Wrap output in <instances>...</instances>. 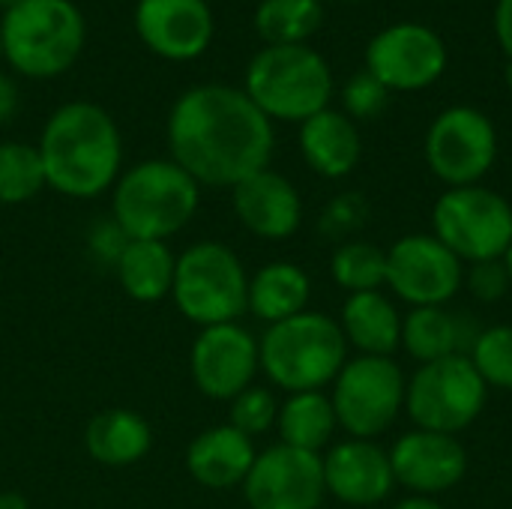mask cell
<instances>
[{
  "instance_id": "f35d334b",
  "label": "cell",
  "mask_w": 512,
  "mask_h": 509,
  "mask_svg": "<svg viewBox=\"0 0 512 509\" xmlns=\"http://www.w3.org/2000/svg\"><path fill=\"white\" fill-rule=\"evenodd\" d=\"M393 509H444L435 498H420V495H414V498H405V501H399Z\"/></svg>"
},
{
  "instance_id": "b9f144b4",
  "label": "cell",
  "mask_w": 512,
  "mask_h": 509,
  "mask_svg": "<svg viewBox=\"0 0 512 509\" xmlns=\"http://www.w3.org/2000/svg\"><path fill=\"white\" fill-rule=\"evenodd\" d=\"M504 81H507V87L512 90V63L507 60V66H504Z\"/></svg>"
},
{
  "instance_id": "f1b7e54d",
  "label": "cell",
  "mask_w": 512,
  "mask_h": 509,
  "mask_svg": "<svg viewBox=\"0 0 512 509\" xmlns=\"http://www.w3.org/2000/svg\"><path fill=\"white\" fill-rule=\"evenodd\" d=\"M330 273L348 294L381 291L387 285V252L363 240H348L333 252Z\"/></svg>"
},
{
  "instance_id": "7402d4cb",
  "label": "cell",
  "mask_w": 512,
  "mask_h": 509,
  "mask_svg": "<svg viewBox=\"0 0 512 509\" xmlns=\"http://www.w3.org/2000/svg\"><path fill=\"white\" fill-rule=\"evenodd\" d=\"M480 330L447 306L411 309L402 318V348L423 366L453 354H471Z\"/></svg>"
},
{
  "instance_id": "3957f363",
  "label": "cell",
  "mask_w": 512,
  "mask_h": 509,
  "mask_svg": "<svg viewBox=\"0 0 512 509\" xmlns=\"http://www.w3.org/2000/svg\"><path fill=\"white\" fill-rule=\"evenodd\" d=\"M201 186L174 159H147L123 171L111 189V219L129 240H168L183 231Z\"/></svg>"
},
{
  "instance_id": "60d3db41",
  "label": "cell",
  "mask_w": 512,
  "mask_h": 509,
  "mask_svg": "<svg viewBox=\"0 0 512 509\" xmlns=\"http://www.w3.org/2000/svg\"><path fill=\"white\" fill-rule=\"evenodd\" d=\"M501 261H504V267H507V273H510V279H512V243H510V249L504 252V258H501Z\"/></svg>"
},
{
  "instance_id": "484cf974",
  "label": "cell",
  "mask_w": 512,
  "mask_h": 509,
  "mask_svg": "<svg viewBox=\"0 0 512 509\" xmlns=\"http://www.w3.org/2000/svg\"><path fill=\"white\" fill-rule=\"evenodd\" d=\"M120 288L138 303H159L171 294L177 255L165 240H129L114 264Z\"/></svg>"
},
{
  "instance_id": "f546056e",
  "label": "cell",
  "mask_w": 512,
  "mask_h": 509,
  "mask_svg": "<svg viewBox=\"0 0 512 509\" xmlns=\"http://www.w3.org/2000/svg\"><path fill=\"white\" fill-rule=\"evenodd\" d=\"M45 189L39 150L21 141L0 144V204H24Z\"/></svg>"
},
{
  "instance_id": "6da1fadb",
  "label": "cell",
  "mask_w": 512,
  "mask_h": 509,
  "mask_svg": "<svg viewBox=\"0 0 512 509\" xmlns=\"http://www.w3.org/2000/svg\"><path fill=\"white\" fill-rule=\"evenodd\" d=\"M171 159L198 183L234 189L270 168L273 120L231 84H198L168 114Z\"/></svg>"
},
{
  "instance_id": "4316f807",
  "label": "cell",
  "mask_w": 512,
  "mask_h": 509,
  "mask_svg": "<svg viewBox=\"0 0 512 509\" xmlns=\"http://www.w3.org/2000/svg\"><path fill=\"white\" fill-rule=\"evenodd\" d=\"M276 429L285 447L321 456V450L333 441L339 423L330 396H324V390H312V393H291L288 402L279 405Z\"/></svg>"
},
{
  "instance_id": "ac0fdd59",
  "label": "cell",
  "mask_w": 512,
  "mask_h": 509,
  "mask_svg": "<svg viewBox=\"0 0 512 509\" xmlns=\"http://www.w3.org/2000/svg\"><path fill=\"white\" fill-rule=\"evenodd\" d=\"M327 495L348 507H375L390 498L396 477L390 453L375 441L348 438L321 456Z\"/></svg>"
},
{
  "instance_id": "1f68e13d",
  "label": "cell",
  "mask_w": 512,
  "mask_h": 509,
  "mask_svg": "<svg viewBox=\"0 0 512 509\" xmlns=\"http://www.w3.org/2000/svg\"><path fill=\"white\" fill-rule=\"evenodd\" d=\"M276 417H279V405L273 393L264 387H246L240 396L231 399L228 408V426H234L246 438H258L270 432L276 426Z\"/></svg>"
},
{
  "instance_id": "836d02e7",
  "label": "cell",
  "mask_w": 512,
  "mask_h": 509,
  "mask_svg": "<svg viewBox=\"0 0 512 509\" xmlns=\"http://www.w3.org/2000/svg\"><path fill=\"white\" fill-rule=\"evenodd\" d=\"M510 285L512 279L501 258L471 264V270H468V288H471V294H474L477 300H483V303H498V300L510 291Z\"/></svg>"
},
{
  "instance_id": "ba28073f",
  "label": "cell",
  "mask_w": 512,
  "mask_h": 509,
  "mask_svg": "<svg viewBox=\"0 0 512 509\" xmlns=\"http://www.w3.org/2000/svg\"><path fill=\"white\" fill-rule=\"evenodd\" d=\"M489 387L468 354L423 363L405 384V411L417 429L459 435L486 408Z\"/></svg>"
},
{
  "instance_id": "44dd1931",
  "label": "cell",
  "mask_w": 512,
  "mask_h": 509,
  "mask_svg": "<svg viewBox=\"0 0 512 509\" xmlns=\"http://www.w3.org/2000/svg\"><path fill=\"white\" fill-rule=\"evenodd\" d=\"M300 153L315 174L327 180L348 177L363 156L360 129L345 111L324 108L300 123Z\"/></svg>"
},
{
  "instance_id": "7a4b0ae2",
  "label": "cell",
  "mask_w": 512,
  "mask_h": 509,
  "mask_svg": "<svg viewBox=\"0 0 512 509\" xmlns=\"http://www.w3.org/2000/svg\"><path fill=\"white\" fill-rule=\"evenodd\" d=\"M39 159L45 168V186L66 198H96L114 189L123 162V138L114 117L96 102L60 105L42 135Z\"/></svg>"
},
{
  "instance_id": "ffe728a7",
  "label": "cell",
  "mask_w": 512,
  "mask_h": 509,
  "mask_svg": "<svg viewBox=\"0 0 512 509\" xmlns=\"http://www.w3.org/2000/svg\"><path fill=\"white\" fill-rule=\"evenodd\" d=\"M255 441L237 432L234 426H210L204 429L186 450V471L204 489H237L246 483L255 465Z\"/></svg>"
},
{
  "instance_id": "8992f818",
  "label": "cell",
  "mask_w": 512,
  "mask_h": 509,
  "mask_svg": "<svg viewBox=\"0 0 512 509\" xmlns=\"http://www.w3.org/2000/svg\"><path fill=\"white\" fill-rule=\"evenodd\" d=\"M84 15L72 0H21L3 9L6 63L27 78L63 75L84 48Z\"/></svg>"
},
{
  "instance_id": "5bb4252c",
  "label": "cell",
  "mask_w": 512,
  "mask_h": 509,
  "mask_svg": "<svg viewBox=\"0 0 512 509\" xmlns=\"http://www.w3.org/2000/svg\"><path fill=\"white\" fill-rule=\"evenodd\" d=\"M243 495L249 509H321L324 462L318 453L276 444L255 456Z\"/></svg>"
},
{
  "instance_id": "8d00e7d4",
  "label": "cell",
  "mask_w": 512,
  "mask_h": 509,
  "mask_svg": "<svg viewBox=\"0 0 512 509\" xmlns=\"http://www.w3.org/2000/svg\"><path fill=\"white\" fill-rule=\"evenodd\" d=\"M492 27H495V39H498L504 57L512 63V0H498L495 3Z\"/></svg>"
},
{
  "instance_id": "277c9868",
  "label": "cell",
  "mask_w": 512,
  "mask_h": 509,
  "mask_svg": "<svg viewBox=\"0 0 512 509\" xmlns=\"http://www.w3.org/2000/svg\"><path fill=\"white\" fill-rule=\"evenodd\" d=\"M261 369L270 384L291 393L324 390L348 363V339L339 321L321 312H300L288 321L270 324L258 339Z\"/></svg>"
},
{
  "instance_id": "e575fe53",
  "label": "cell",
  "mask_w": 512,
  "mask_h": 509,
  "mask_svg": "<svg viewBox=\"0 0 512 509\" xmlns=\"http://www.w3.org/2000/svg\"><path fill=\"white\" fill-rule=\"evenodd\" d=\"M363 213H366L363 201L357 195H345V198H339V201L330 204V210L321 219V231H327V234H345V231H351V228H357L363 222Z\"/></svg>"
},
{
  "instance_id": "8fae6325",
  "label": "cell",
  "mask_w": 512,
  "mask_h": 509,
  "mask_svg": "<svg viewBox=\"0 0 512 509\" xmlns=\"http://www.w3.org/2000/svg\"><path fill=\"white\" fill-rule=\"evenodd\" d=\"M498 159V129L474 105L444 108L426 132V162L450 189L477 186Z\"/></svg>"
},
{
  "instance_id": "d4e9b609",
  "label": "cell",
  "mask_w": 512,
  "mask_h": 509,
  "mask_svg": "<svg viewBox=\"0 0 512 509\" xmlns=\"http://www.w3.org/2000/svg\"><path fill=\"white\" fill-rule=\"evenodd\" d=\"M309 297H312V282L306 270L291 261H273V264H264L249 279L246 309L270 327V324H279L306 312Z\"/></svg>"
},
{
  "instance_id": "e0dca14e",
  "label": "cell",
  "mask_w": 512,
  "mask_h": 509,
  "mask_svg": "<svg viewBox=\"0 0 512 509\" xmlns=\"http://www.w3.org/2000/svg\"><path fill=\"white\" fill-rule=\"evenodd\" d=\"M210 0H138L135 33L165 60H195L213 42Z\"/></svg>"
},
{
  "instance_id": "603a6c76",
  "label": "cell",
  "mask_w": 512,
  "mask_h": 509,
  "mask_svg": "<svg viewBox=\"0 0 512 509\" xmlns=\"http://www.w3.org/2000/svg\"><path fill=\"white\" fill-rule=\"evenodd\" d=\"M339 327L348 345L366 357H393L402 348V315L381 291L348 294Z\"/></svg>"
},
{
  "instance_id": "cb8c5ba5",
  "label": "cell",
  "mask_w": 512,
  "mask_h": 509,
  "mask_svg": "<svg viewBox=\"0 0 512 509\" xmlns=\"http://www.w3.org/2000/svg\"><path fill=\"white\" fill-rule=\"evenodd\" d=\"M84 447L87 456L105 468H129L150 453L153 432L141 414L129 408H111L87 423Z\"/></svg>"
},
{
  "instance_id": "9c48e42d",
  "label": "cell",
  "mask_w": 512,
  "mask_h": 509,
  "mask_svg": "<svg viewBox=\"0 0 512 509\" xmlns=\"http://www.w3.org/2000/svg\"><path fill=\"white\" fill-rule=\"evenodd\" d=\"M432 228L462 264L495 261L512 243V204L480 183L447 189L432 207Z\"/></svg>"
},
{
  "instance_id": "9a60e30c",
  "label": "cell",
  "mask_w": 512,
  "mask_h": 509,
  "mask_svg": "<svg viewBox=\"0 0 512 509\" xmlns=\"http://www.w3.org/2000/svg\"><path fill=\"white\" fill-rule=\"evenodd\" d=\"M258 369V339L237 321L204 327L189 354L195 387L216 402H231L246 387H252Z\"/></svg>"
},
{
  "instance_id": "2e32d148",
  "label": "cell",
  "mask_w": 512,
  "mask_h": 509,
  "mask_svg": "<svg viewBox=\"0 0 512 509\" xmlns=\"http://www.w3.org/2000/svg\"><path fill=\"white\" fill-rule=\"evenodd\" d=\"M393 477L420 498H435L456 489L468 474V450L456 435L414 429L390 450Z\"/></svg>"
},
{
  "instance_id": "52a82bcc",
  "label": "cell",
  "mask_w": 512,
  "mask_h": 509,
  "mask_svg": "<svg viewBox=\"0 0 512 509\" xmlns=\"http://www.w3.org/2000/svg\"><path fill=\"white\" fill-rule=\"evenodd\" d=\"M171 297L180 315L201 330L234 324L249 303V276L231 246L201 240L177 255Z\"/></svg>"
},
{
  "instance_id": "4dcf8cb0",
  "label": "cell",
  "mask_w": 512,
  "mask_h": 509,
  "mask_svg": "<svg viewBox=\"0 0 512 509\" xmlns=\"http://www.w3.org/2000/svg\"><path fill=\"white\" fill-rule=\"evenodd\" d=\"M468 357L486 381V387L512 390V324L480 330Z\"/></svg>"
},
{
  "instance_id": "7bdbcfd3",
  "label": "cell",
  "mask_w": 512,
  "mask_h": 509,
  "mask_svg": "<svg viewBox=\"0 0 512 509\" xmlns=\"http://www.w3.org/2000/svg\"><path fill=\"white\" fill-rule=\"evenodd\" d=\"M15 3H21V0H0V6H3V9H9V6H15Z\"/></svg>"
},
{
  "instance_id": "d590c367",
  "label": "cell",
  "mask_w": 512,
  "mask_h": 509,
  "mask_svg": "<svg viewBox=\"0 0 512 509\" xmlns=\"http://www.w3.org/2000/svg\"><path fill=\"white\" fill-rule=\"evenodd\" d=\"M126 243H129V237L117 228L114 219L96 225L93 234H90V249H93L102 261H111V267L117 264V258H120V252H123Z\"/></svg>"
},
{
  "instance_id": "ab89813d",
  "label": "cell",
  "mask_w": 512,
  "mask_h": 509,
  "mask_svg": "<svg viewBox=\"0 0 512 509\" xmlns=\"http://www.w3.org/2000/svg\"><path fill=\"white\" fill-rule=\"evenodd\" d=\"M0 509H30V504L18 492H0Z\"/></svg>"
},
{
  "instance_id": "4fadbf2b",
  "label": "cell",
  "mask_w": 512,
  "mask_h": 509,
  "mask_svg": "<svg viewBox=\"0 0 512 509\" xmlns=\"http://www.w3.org/2000/svg\"><path fill=\"white\" fill-rule=\"evenodd\" d=\"M462 285V261L435 234H408L387 249V288L414 309L447 306Z\"/></svg>"
},
{
  "instance_id": "ee69618b",
  "label": "cell",
  "mask_w": 512,
  "mask_h": 509,
  "mask_svg": "<svg viewBox=\"0 0 512 509\" xmlns=\"http://www.w3.org/2000/svg\"><path fill=\"white\" fill-rule=\"evenodd\" d=\"M0 57H3V39H0Z\"/></svg>"
},
{
  "instance_id": "d6986e66",
  "label": "cell",
  "mask_w": 512,
  "mask_h": 509,
  "mask_svg": "<svg viewBox=\"0 0 512 509\" xmlns=\"http://www.w3.org/2000/svg\"><path fill=\"white\" fill-rule=\"evenodd\" d=\"M231 204L246 231L264 240H285L303 222V201L297 186L279 171H258L231 189Z\"/></svg>"
},
{
  "instance_id": "5b68a950",
  "label": "cell",
  "mask_w": 512,
  "mask_h": 509,
  "mask_svg": "<svg viewBox=\"0 0 512 509\" xmlns=\"http://www.w3.org/2000/svg\"><path fill=\"white\" fill-rule=\"evenodd\" d=\"M333 72L321 51L306 45H264L246 66L243 93L270 117L303 123L330 108Z\"/></svg>"
},
{
  "instance_id": "7c38bea8",
  "label": "cell",
  "mask_w": 512,
  "mask_h": 509,
  "mask_svg": "<svg viewBox=\"0 0 512 509\" xmlns=\"http://www.w3.org/2000/svg\"><path fill=\"white\" fill-rule=\"evenodd\" d=\"M450 54L438 30L420 21H396L366 45V72L390 93H417L447 72Z\"/></svg>"
},
{
  "instance_id": "83f0119b",
  "label": "cell",
  "mask_w": 512,
  "mask_h": 509,
  "mask_svg": "<svg viewBox=\"0 0 512 509\" xmlns=\"http://www.w3.org/2000/svg\"><path fill=\"white\" fill-rule=\"evenodd\" d=\"M321 24V0H261L255 9V30L264 45H306Z\"/></svg>"
},
{
  "instance_id": "74e56055",
  "label": "cell",
  "mask_w": 512,
  "mask_h": 509,
  "mask_svg": "<svg viewBox=\"0 0 512 509\" xmlns=\"http://www.w3.org/2000/svg\"><path fill=\"white\" fill-rule=\"evenodd\" d=\"M15 111H18V87L9 75L0 72V123L12 120Z\"/></svg>"
},
{
  "instance_id": "d6a6232c",
  "label": "cell",
  "mask_w": 512,
  "mask_h": 509,
  "mask_svg": "<svg viewBox=\"0 0 512 509\" xmlns=\"http://www.w3.org/2000/svg\"><path fill=\"white\" fill-rule=\"evenodd\" d=\"M387 102L390 90L366 69L351 75L342 87V108L351 120H372L387 108Z\"/></svg>"
},
{
  "instance_id": "30bf717a",
  "label": "cell",
  "mask_w": 512,
  "mask_h": 509,
  "mask_svg": "<svg viewBox=\"0 0 512 509\" xmlns=\"http://www.w3.org/2000/svg\"><path fill=\"white\" fill-rule=\"evenodd\" d=\"M405 375L393 357H354L333 381V411L339 429L351 438L372 441L384 435L405 411Z\"/></svg>"
}]
</instances>
